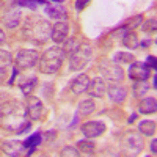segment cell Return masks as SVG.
<instances>
[{
    "mask_svg": "<svg viewBox=\"0 0 157 157\" xmlns=\"http://www.w3.org/2000/svg\"><path fill=\"white\" fill-rule=\"evenodd\" d=\"M27 105H21L19 102L3 104L2 107V126L11 134H22L30 127V121L27 120Z\"/></svg>",
    "mask_w": 157,
    "mask_h": 157,
    "instance_id": "6da1fadb",
    "label": "cell"
},
{
    "mask_svg": "<svg viewBox=\"0 0 157 157\" xmlns=\"http://www.w3.org/2000/svg\"><path fill=\"white\" fill-rule=\"evenodd\" d=\"M52 27L54 25H50L49 21L33 14L25 19L22 27V36L35 44H44L52 36Z\"/></svg>",
    "mask_w": 157,
    "mask_h": 157,
    "instance_id": "7a4b0ae2",
    "label": "cell"
},
{
    "mask_svg": "<svg viewBox=\"0 0 157 157\" xmlns=\"http://www.w3.org/2000/svg\"><path fill=\"white\" fill-rule=\"evenodd\" d=\"M64 50L61 47H49L43 57H41V61H39V69L44 74H55L63 64V60H64Z\"/></svg>",
    "mask_w": 157,
    "mask_h": 157,
    "instance_id": "3957f363",
    "label": "cell"
},
{
    "mask_svg": "<svg viewBox=\"0 0 157 157\" xmlns=\"http://www.w3.org/2000/svg\"><path fill=\"white\" fill-rule=\"evenodd\" d=\"M69 58H71V61H69L71 63L69 64L71 71H80V69H83L88 64L90 58H91V46H90V43L82 41L78 50L75 52L72 57H69Z\"/></svg>",
    "mask_w": 157,
    "mask_h": 157,
    "instance_id": "277c9868",
    "label": "cell"
},
{
    "mask_svg": "<svg viewBox=\"0 0 157 157\" xmlns=\"http://www.w3.org/2000/svg\"><path fill=\"white\" fill-rule=\"evenodd\" d=\"M14 61H16V68L19 71H27V69L35 68L36 64L39 63V55H38L36 50L21 49V50H17Z\"/></svg>",
    "mask_w": 157,
    "mask_h": 157,
    "instance_id": "5b68a950",
    "label": "cell"
},
{
    "mask_svg": "<svg viewBox=\"0 0 157 157\" xmlns=\"http://www.w3.org/2000/svg\"><path fill=\"white\" fill-rule=\"evenodd\" d=\"M99 71L102 77H105L109 82H121L124 77L123 68L116 61H104L99 64Z\"/></svg>",
    "mask_w": 157,
    "mask_h": 157,
    "instance_id": "8992f818",
    "label": "cell"
},
{
    "mask_svg": "<svg viewBox=\"0 0 157 157\" xmlns=\"http://www.w3.org/2000/svg\"><path fill=\"white\" fill-rule=\"evenodd\" d=\"M68 35H69V24L64 21H57L52 27V36L50 39L55 44H64L68 41Z\"/></svg>",
    "mask_w": 157,
    "mask_h": 157,
    "instance_id": "52a82bcc",
    "label": "cell"
},
{
    "mask_svg": "<svg viewBox=\"0 0 157 157\" xmlns=\"http://www.w3.org/2000/svg\"><path fill=\"white\" fill-rule=\"evenodd\" d=\"M151 68L145 61H134L129 66V77L132 80H146V78L151 75Z\"/></svg>",
    "mask_w": 157,
    "mask_h": 157,
    "instance_id": "ba28073f",
    "label": "cell"
},
{
    "mask_svg": "<svg viewBox=\"0 0 157 157\" xmlns=\"http://www.w3.org/2000/svg\"><path fill=\"white\" fill-rule=\"evenodd\" d=\"M80 129L86 138H96L105 132V124L102 121H86L80 126Z\"/></svg>",
    "mask_w": 157,
    "mask_h": 157,
    "instance_id": "9c48e42d",
    "label": "cell"
},
{
    "mask_svg": "<svg viewBox=\"0 0 157 157\" xmlns=\"http://www.w3.org/2000/svg\"><path fill=\"white\" fill-rule=\"evenodd\" d=\"M19 21H21V10H19V5H11L6 8V11L3 13L2 16V22L5 27L8 29H14L19 25Z\"/></svg>",
    "mask_w": 157,
    "mask_h": 157,
    "instance_id": "30bf717a",
    "label": "cell"
},
{
    "mask_svg": "<svg viewBox=\"0 0 157 157\" xmlns=\"http://www.w3.org/2000/svg\"><path fill=\"white\" fill-rule=\"evenodd\" d=\"M43 102L39 101L38 98H35V96H29V99H27V113H29V120H32V121H36V120H39L41 118V115H43Z\"/></svg>",
    "mask_w": 157,
    "mask_h": 157,
    "instance_id": "8fae6325",
    "label": "cell"
},
{
    "mask_svg": "<svg viewBox=\"0 0 157 157\" xmlns=\"http://www.w3.org/2000/svg\"><path fill=\"white\" fill-rule=\"evenodd\" d=\"M88 85H90L88 75L86 74H78L69 82V90L72 91L74 94H82V93H86Z\"/></svg>",
    "mask_w": 157,
    "mask_h": 157,
    "instance_id": "7c38bea8",
    "label": "cell"
},
{
    "mask_svg": "<svg viewBox=\"0 0 157 157\" xmlns=\"http://www.w3.org/2000/svg\"><path fill=\"white\" fill-rule=\"evenodd\" d=\"M86 93L91 98H102L104 94L107 93V85H105V82H104L101 77H96V78H93V80H90Z\"/></svg>",
    "mask_w": 157,
    "mask_h": 157,
    "instance_id": "4fadbf2b",
    "label": "cell"
},
{
    "mask_svg": "<svg viewBox=\"0 0 157 157\" xmlns=\"http://www.w3.org/2000/svg\"><path fill=\"white\" fill-rule=\"evenodd\" d=\"M107 93L113 102H124L127 96V90L121 85H118L116 82H112L110 85H107Z\"/></svg>",
    "mask_w": 157,
    "mask_h": 157,
    "instance_id": "5bb4252c",
    "label": "cell"
},
{
    "mask_svg": "<svg viewBox=\"0 0 157 157\" xmlns=\"http://www.w3.org/2000/svg\"><path fill=\"white\" fill-rule=\"evenodd\" d=\"M2 149L6 155H19L25 149V145L17 140H8V141H3Z\"/></svg>",
    "mask_w": 157,
    "mask_h": 157,
    "instance_id": "9a60e30c",
    "label": "cell"
},
{
    "mask_svg": "<svg viewBox=\"0 0 157 157\" xmlns=\"http://www.w3.org/2000/svg\"><path fill=\"white\" fill-rule=\"evenodd\" d=\"M126 148L132 154H138L143 149V140L138 134H129L126 137Z\"/></svg>",
    "mask_w": 157,
    "mask_h": 157,
    "instance_id": "2e32d148",
    "label": "cell"
},
{
    "mask_svg": "<svg viewBox=\"0 0 157 157\" xmlns=\"http://www.w3.org/2000/svg\"><path fill=\"white\" fill-rule=\"evenodd\" d=\"M138 110H140L141 115L157 113V99L155 98H143L140 105H138Z\"/></svg>",
    "mask_w": 157,
    "mask_h": 157,
    "instance_id": "e0dca14e",
    "label": "cell"
},
{
    "mask_svg": "<svg viewBox=\"0 0 157 157\" xmlns=\"http://www.w3.org/2000/svg\"><path fill=\"white\" fill-rule=\"evenodd\" d=\"M36 83H38V77L36 75H27V77L21 78L19 88H21V91H22L25 96H30L32 91L36 88Z\"/></svg>",
    "mask_w": 157,
    "mask_h": 157,
    "instance_id": "ac0fdd59",
    "label": "cell"
},
{
    "mask_svg": "<svg viewBox=\"0 0 157 157\" xmlns=\"http://www.w3.org/2000/svg\"><path fill=\"white\" fill-rule=\"evenodd\" d=\"M46 13L50 16V17H54V19H57V21H63V19H66L68 17V11H66V8L64 6H61V5H57V3H54V5H46Z\"/></svg>",
    "mask_w": 157,
    "mask_h": 157,
    "instance_id": "d6986e66",
    "label": "cell"
},
{
    "mask_svg": "<svg viewBox=\"0 0 157 157\" xmlns=\"http://www.w3.org/2000/svg\"><path fill=\"white\" fill-rule=\"evenodd\" d=\"M155 129H157V123L151 120H143L138 123V132L145 137H152L155 134Z\"/></svg>",
    "mask_w": 157,
    "mask_h": 157,
    "instance_id": "ffe728a7",
    "label": "cell"
},
{
    "mask_svg": "<svg viewBox=\"0 0 157 157\" xmlns=\"http://www.w3.org/2000/svg\"><path fill=\"white\" fill-rule=\"evenodd\" d=\"M94 110H96L94 101L85 99V101H82L80 104H78V107H77V115H78V116H88V115L93 113Z\"/></svg>",
    "mask_w": 157,
    "mask_h": 157,
    "instance_id": "44dd1931",
    "label": "cell"
},
{
    "mask_svg": "<svg viewBox=\"0 0 157 157\" xmlns=\"http://www.w3.org/2000/svg\"><path fill=\"white\" fill-rule=\"evenodd\" d=\"M80 44H82V39L80 38H69V41L64 43V47H63L64 55H66V57H72L75 52L78 50Z\"/></svg>",
    "mask_w": 157,
    "mask_h": 157,
    "instance_id": "7402d4cb",
    "label": "cell"
},
{
    "mask_svg": "<svg viewBox=\"0 0 157 157\" xmlns=\"http://www.w3.org/2000/svg\"><path fill=\"white\" fill-rule=\"evenodd\" d=\"M123 44L127 47V49H137L138 46H140V43H138V36L132 32V30H127L124 35H123Z\"/></svg>",
    "mask_w": 157,
    "mask_h": 157,
    "instance_id": "603a6c76",
    "label": "cell"
},
{
    "mask_svg": "<svg viewBox=\"0 0 157 157\" xmlns=\"http://www.w3.org/2000/svg\"><path fill=\"white\" fill-rule=\"evenodd\" d=\"M148 90H149V86H148L146 80H135V83L132 85V94L138 99H143L145 94L148 93Z\"/></svg>",
    "mask_w": 157,
    "mask_h": 157,
    "instance_id": "cb8c5ba5",
    "label": "cell"
},
{
    "mask_svg": "<svg viewBox=\"0 0 157 157\" xmlns=\"http://www.w3.org/2000/svg\"><path fill=\"white\" fill-rule=\"evenodd\" d=\"M141 24H143V16H141V14H137V16H134V17L127 19L120 29H121V30H134L135 27H138V25H141Z\"/></svg>",
    "mask_w": 157,
    "mask_h": 157,
    "instance_id": "d4e9b609",
    "label": "cell"
},
{
    "mask_svg": "<svg viewBox=\"0 0 157 157\" xmlns=\"http://www.w3.org/2000/svg\"><path fill=\"white\" fill-rule=\"evenodd\" d=\"M77 148L80 149L82 152H85V154L91 155V154H94L96 145H94V143L88 138V140H80V141H77Z\"/></svg>",
    "mask_w": 157,
    "mask_h": 157,
    "instance_id": "484cf974",
    "label": "cell"
},
{
    "mask_svg": "<svg viewBox=\"0 0 157 157\" xmlns=\"http://www.w3.org/2000/svg\"><path fill=\"white\" fill-rule=\"evenodd\" d=\"M16 5L35 11L39 5H47V0H16Z\"/></svg>",
    "mask_w": 157,
    "mask_h": 157,
    "instance_id": "4316f807",
    "label": "cell"
},
{
    "mask_svg": "<svg viewBox=\"0 0 157 157\" xmlns=\"http://www.w3.org/2000/svg\"><path fill=\"white\" fill-rule=\"evenodd\" d=\"M113 61H116V63H134L135 57H134V54H130V52L121 50V52H116L113 55Z\"/></svg>",
    "mask_w": 157,
    "mask_h": 157,
    "instance_id": "83f0119b",
    "label": "cell"
},
{
    "mask_svg": "<svg viewBox=\"0 0 157 157\" xmlns=\"http://www.w3.org/2000/svg\"><path fill=\"white\" fill-rule=\"evenodd\" d=\"M141 30L145 33H157V19H148L141 24Z\"/></svg>",
    "mask_w": 157,
    "mask_h": 157,
    "instance_id": "f1b7e54d",
    "label": "cell"
},
{
    "mask_svg": "<svg viewBox=\"0 0 157 157\" xmlns=\"http://www.w3.org/2000/svg\"><path fill=\"white\" fill-rule=\"evenodd\" d=\"M39 143H41V132H35L32 137H29L24 141V145H25V148H35Z\"/></svg>",
    "mask_w": 157,
    "mask_h": 157,
    "instance_id": "f546056e",
    "label": "cell"
},
{
    "mask_svg": "<svg viewBox=\"0 0 157 157\" xmlns=\"http://www.w3.org/2000/svg\"><path fill=\"white\" fill-rule=\"evenodd\" d=\"M0 57H2V71H5V68H10L11 63H13L11 54H10L8 50L2 49V52H0Z\"/></svg>",
    "mask_w": 157,
    "mask_h": 157,
    "instance_id": "4dcf8cb0",
    "label": "cell"
},
{
    "mask_svg": "<svg viewBox=\"0 0 157 157\" xmlns=\"http://www.w3.org/2000/svg\"><path fill=\"white\" fill-rule=\"evenodd\" d=\"M61 155H72V157H78L80 155V151H77V148H74V146H66V148H63V151L60 152Z\"/></svg>",
    "mask_w": 157,
    "mask_h": 157,
    "instance_id": "1f68e13d",
    "label": "cell"
},
{
    "mask_svg": "<svg viewBox=\"0 0 157 157\" xmlns=\"http://www.w3.org/2000/svg\"><path fill=\"white\" fill-rule=\"evenodd\" d=\"M90 2H91V0H75V10H77V11L85 10V8L90 5Z\"/></svg>",
    "mask_w": 157,
    "mask_h": 157,
    "instance_id": "d6a6232c",
    "label": "cell"
},
{
    "mask_svg": "<svg viewBox=\"0 0 157 157\" xmlns=\"http://www.w3.org/2000/svg\"><path fill=\"white\" fill-rule=\"evenodd\" d=\"M146 64H148L149 68H152V69H155V71H157V57L149 55V57L146 58Z\"/></svg>",
    "mask_w": 157,
    "mask_h": 157,
    "instance_id": "836d02e7",
    "label": "cell"
},
{
    "mask_svg": "<svg viewBox=\"0 0 157 157\" xmlns=\"http://www.w3.org/2000/svg\"><path fill=\"white\" fill-rule=\"evenodd\" d=\"M149 149H151V152H152V154H157V138H154V140L151 141Z\"/></svg>",
    "mask_w": 157,
    "mask_h": 157,
    "instance_id": "e575fe53",
    "label": "cell"
},
{
    "mask_svg": "<svg viewBox=\"0 0 157 157\" xmlns=\"http://www.w3.org/2000/svg\"><path fill=\"white\" fill-rule=\"evenodd\" d=\"M152 83H154V86H155V88H157V74H155V75H154V80H152Z\"/></svg>",
    "mask_w": 157,
    "mask_h": 157,
    "instance_id": "d590c367",
    "label": "cell"
},
{
    "mask_svg": "<svg viewBox=\"0 0 157 157\" xmlns=\"http://www.w3.org/2000/svg\"><path fill=\"white\" fill-rule=\"evenodd\" d=\"M141 46H143V47H148V46H149V41H143Z\"/></svg>",
    "mask_w": 157,
    "mask_h": 157,
    "instance_id": "8d00e7d4",
    "label": "cell"
},
{
    "mask_svg": "<svg viewBox=\"0 0 157 157\" xmlns=\"http://www.w3.org/2000/svg\"><path fill=\"white\" fill-rule=\"evenodd\" d=\"M3 39H5V33L0 32V41H3Z\"/></svg>",
    "mask_w": 157,
    "mask_h": 157,
    "instance_id": "74e56055",
    "label": "cell"
},
{
    "mask_svg": "<svg viewBox=\"0 0 157 157\" xmlns=\"http://www.w3.org/2000/svg\"><path fill=\"white\" fill-rule=\"evenodd\" d=\"M155 43H157V38H155Z\"/></svg>",
    "mask_w": 157,
    "mask_h": 157,
    "instance_id": "f35d334b",
    "label": "cell"
}]
</instances>
